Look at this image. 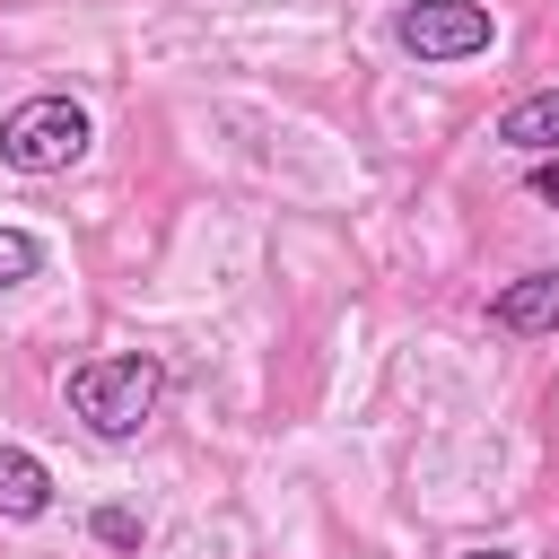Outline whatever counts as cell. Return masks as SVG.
<instances>
[{"mask_svg": "<svg viewBox=\"0 0 559 559\" xmlns=\"http://www.w3.org/2000/svg\"><path fill=\"white\" fill-rule=\"evenodd\" d=\"M61 402H70V419H79L87 437L122 445V437H140V428L157 419V402H166V358H148V349L79 358V367L61 376Z\"/></svg>", "mask_w": 559, "mask_h": 559, "instance_id": "cell-1", "label": "cell"}, {"mask_svg": "<svg viewBox=\"0 0 559 559\" xmlns=\"http://www.w3.org/2000/svg\"><path fill=\"white\" fill-rule=\"evenodd\" d=\"M87 140H96V122L79 96H26L0 114V166L9 175H61L87 157Z\"/></svg>", "mask_w": 559, "mask_h": 559, "instance_id": "cell-2", "label": "cell"}, {"mask_svg": "<svg viewBox=\"0 0 559 559\" xmlns=\"http://www.w3.org/2000/svg\"><path fill=\"white\" fill-rule=\"evenodd\" d=\"M393 44L411 61H428V70H445V61H480L498 44V17L480 0H402L393 9Z\"/></svg>", "mask_w": 559, "mask_h": 559, "instance_id": "cell-3", "label": "cell"}, {"mask_svg": "<svg viewBox=\"0 0 559 559\" xmlns=\"http://www.w3.org/2000/svg\"><path fill=\"white\" fill-rule=\"evenodd\" d=\"M489 323H498V332H515V341H542V332H559V262H550V271H524V280H507V288L489 297Z\"/></svg>", "mask_w": 559, "mask_h": 559, "instance_id": "cell-4", "label": "cell"}, {"mask_svg": "<svg viewBox=\"0 0 559 559\" xmlns=\"http://www.w3.org/2000/svg\"><path fill=\"white\" fill-rule=\"evenodd\" d=\"M52 507V472L26 445H0V524H35Z\"/></svg>", "mask_w": 559, "mask_h": 559, "instance_id": "cell-5", "label": "cell"}, {"mask_svg": "<svg viewBox=\"0 0 559 559\" xmlns=\"http://www.w3.org/2000/svg\"><path fill=\"white\" fill-rule=\"evenodd\" d=\"M498 140L524 148V157H559V87H533L498 114Z\"/></svg>", "mask_w": 559, "mask_h": 559, "instance_id": "cell-6", "label": "cell"}, {"mask_svg": "<svg viewBox=\"0 0 559 559\" xmlns=\"http://www.w3.org/2000/svg\"><path fill=\"white\" fill-rule=\"evenodd\" d=\"M26 280H44V236L0 227V297H9V288H26Z\"/></svg>", "mask_w": 559, "mask_h": 559, "instance_id": "cell-7", "label": "cell"}, {"mask_svg": "<svg viewBox=\"0 0 559 559\" xmlns=\"http://www.w3.org/2000/svg\"><path fill=\"white\" fill-rule=\"evenodd\" d=\"M87 533H96L105 550H140V515H131V507H96V515H87Z\"/></svg>", "mask_w": 559, "mask_h": 559, "instance_id": "cell-8", "label": "cell"}, {"mask_svg": "<svg viewBox=\"0 0 559 559\" xmlns=\"http://www.w3.org/2000/svg\"><path fill=\"white\" fill-rule=\"evenodd\" d=\"M533 201L559 210V157H533Z\"/></svg>", "mask_w": 559, "mask_h": 559, "instance_id": "cell-9", "label": "cell"}, {"mask_svg": "<svg viewBox=\"0 0 559 559\" xmlns=\"http://www.w3.org/2000/svg\"><path fill=\"white\" fill-rule=\"evenodd\" d=\"M463 559H515V550H498V542H489V550H463Z\"/></svg>", "mask_w": 559, "mask_h": 559, "instance_id": "cell-10", "label": "cell"}]
</instances>
